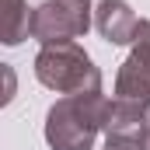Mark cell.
Returning a JSON list of instances; mask_svg holds the SVG:
<instances>
[{"instance_id":"cell-1","label":"cell","mask_w":150,"mask_h":150,"mask_svg":"<svg viewBox=\"0 0 150 150\" xmlns=\"http://www.w3.org/2000/svg\"><path fill=\"white\" fill-rule=\"evenodd\" d=\"M108 98L101 91L63 94L45 112V143L52 150H91L108 122Z\"/></svg>"},{"instance_id":"cell-2","label":"cell","mask_w":150,"mask_h":150,"mask_svg":"<svg viewBox=\"0 0 150 150\" xmlns=\"http://www.w3.org/2000/svg\"><path fill=\"white\" fill-rule=\"evenodd\" d=\"M35 77L56 94H84L101 91V70L94 67L91 52L77 42H52L42 45L35 56Z\"/></svg>"},{"instance_id":"cell-3","label":"cell","mask_w":150,"mask_h":150,"mask_svg":"<svg viewBox=\"0 0 150 150\" xmlns=\"http://www.w3.org/2000/svg\"><path fill=\"white\" fill-rule=\"evenodd\" d=\"M91 25H94L91 0H45L32 11V38H38L42 45L74 42L87 35Z\"/></svg>"},{"instance_id":"cell-4","label":"cell","mask_w":150,"mask_h":150,"mask_svg":"<svg viewBox=\"0 0 150 150\" xmlns=\"http://www.w3.org/2000/svg\"><path fill=\"white\" fill-rule=\"evenodd\" d=\"M115 98L150 108V21L147 18H140L133 52L122 59V67L115 74Z\"/></svg>"},{"instance_id":"cell-5","label":"cell","mask_w":150,"mask_h":150,"mask_svg":"<svg viewBox=\"0 0 150 150\" xmlns=\"http://www.w3.org/2000/svg\"><path fill=\"white\" fill-rule=\"evenodd\" d=\"M94 28L108 45H133L140 18L133 14V7L126 0H101L94 7Z\"/></svg>"},{"instance_id":"cell-6","label":"cell","mask_w":150,"mask_h":150,"mask_svg":"<svg viewBox=\"0 0 150 150\" xmlns=\"http://www.w3.org/2000/svg\"><path fill=\"white\" fill-rule=\"evenodd\" d=\"M147 119H150V108H147V105H136V101H122V98H115L112 105H108L105 136H115V140H143Z\"/></svg>"},{"instance_id":"cell-7","label":"cell","mask_w":150,"mask_h":150,"mask_svg":"<svg viewBox=\"0 0 150 150\" xmlns=\"http://www.w3.org/2000/svg\"><path fill=\"white\" fill-rule=\"evenodd\" d=\"M32 35V11L25 0H4V45H21Z\"/></svg>"},{"instance_id":"cell-8","label":"cell","mask_w":150,"mask_h":150,"mask_svg":"<svg viewBox=\"0 0 150 150\" xmlns=\"http://www.w3.org/2000/svg\"><path fill=\"white\" fill-rule=\"evenodd\" d=\"M105 150H143V140H115V136H105Z\"/></svg>"},{"instance_id":"cell-9","label":"cell","mask_w":150,"mask_h":150,"mask_svg":"<svg viewBox=\"0 0 150 150\" xmlns=\"http://www.w3.org/2000/svg\"><path fill=\"white\" fill-rule=\"evenodd\" d=\"M143 150H150V119H147V129H143Z\"/></svg>"}]
</instances>
